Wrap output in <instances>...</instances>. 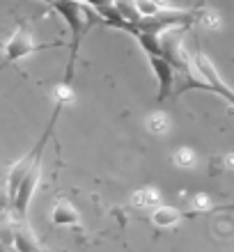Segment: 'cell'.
Masks as SVG:
<instances>
[{"label":"cell","instance_id":"cell-1","mask_svg":"<svg viewBox=\"0 0 234 252\" xmlns=\"http://www.w3.org/2000/svg\"><path fill=\"white\" fill-rule=\"evenodd\" d=\"M55 12L60 14L62 19L67 21L69 30H71V41H69V60L67 66H65V78L62 83H69L74 80V71H76V60H78V51H80V44H83V37L90 28L97 23L99 14L94 12L92 7L83 2V0H55L51 5Z\"/></svg>","mask_w":234,"mask_h":252},{"label":"cell","instance_id":"cell-2","mask_svg":"<svg viewBox=\"0 0 234 252\" xmlns=\"http://www.w3.org/2000/svg\"><path fill=\"white\" fill-rule=\"evenodd\" d=\"M200 19L198 9H181V7H161L156 14L152 16H142L138 23L134 26L131 34L135 30L140 32H154V34H163L167 30H181V28H188L191 23Z\"/></svg>","mask_w":234,"mask_h":252},{"label":"cell","instance_id":"cell-3","mask_svg":"<svg viewBox=\"0 0 234 252\" xmlns=\"http://www.w3.org/2000/svg\"><path fill=\"white\" fill-rule=\"evenodd\" d=\"M62 41H48V44H39V41L34 39V34L30 32V28L28 26H19L14 30V34L9 39L5 41V46H2V60H0V71L5 69V66L14 64V62L23 60L28 55L37 53V51H46V48H60Z\"/></svg>","mask_w":234,"mask_h":252},{"label":"cell","instance_id":"cell-4","mask_svg":"<svg viewBox=\"0 0 234 252\" xmlns=\"http://www.w3.org/2000/svg\"><path fill=\"white\" fill-rule=\"evenodd\" d=\"M193 62H195V69L200 71V76L204 80L209 83V87H211V92H216L218 96H223V99L228 101L230 106L234 108V90L225 83V80L221 78V73H218V69H216L211 62H209V58L207 55H202V53H198V55H193Z\"/></svg>","mask_w":234,"mask_h":252},{"label":"cell","instance_id":"cell-5","mask_svg":"<svg viewBox=\"0 0 234 252\" xmlns=\"http://www.w3.org/2000/svg\"><path fill=\"white\" fill-rule=\"evenodd\" d=\"M149 64L154 69L156 83H159V94H156V101L170 99L174 94V83H177V69L167 58L163 55H149Z\"/></svg>","mask_w":234,"mask_h":252},{"label":"cell","instance_id":"cell-6","mask_svg":"<svg viewBox=\"0 0 234 252\" xmlns=\"http://www.w3.org/2000/svg\"><path fill=\"white\" fill-rule=\"evenodd\" d=\"M51 222L55 227H76V229H80V213L69 199L60 197L55 202L53 211H51Z\"/></svg>","mask_w":234,"mask_h":252},{"label":"cell","instance_id":"cell-7","mask_svg":"<svg viewBox=\"0 0 234 252\" xmlns=\"http://www.w3.org/2000/svg\"><path fill=\"white\" fill-rule=\"evenodd\" d=\"M14 248L19 252H44V248L39 246V241L34 236V232L26 225V220L21 218L14 227Z\"/></svg>","mask_w":234,"mask_h":252},{"label":"cell","instance_id":"cell-8","mask_svg":"<svg viewBox=\"0 0 234 252\" xmlns=\"http://www.w3.org/2000/svg\"><path fill=\"white\" fill-rule=\"evenodd\" d=\"M186 218V213L177 209V206H170V204H159L152 213V222L161 229H170V227H177L181 220Z\"/></svg>","mask_w":234,"mask_h":252},{"label":"cell","instance_id":"cell-9","mask_svg":"<svg viewBox=\"0 0 234 252\" xmlns=\"http://www.w3.org/2000/svg\"><path fill=\"white\" fill-rule=\"evenodd\" d=\"M134 37L138 39L140 48H142V51H145L147 55H163V41H161V34L140 32V30H135Z\"/></svg>","mask_w":234,"mask_h":252},{"label":"cell","instance_id":"cell-10","mask_svg":"<svg viewBox=\"0 0 234 252\" xmlns=\"http://www.w3.org/2000/svg\"><path fill=\"white\" fill-rule=\"evenodd\" d=\"M115 7H117L122 16L131 23V30H134V26L142 19V14H140V9H138V2H135V0H115Z\"/></svg>","mask_w":234,"mask_h":252},{"label":"cell","instance_id":"cell-11","mask_svg":"<svg viewBox=\"0 0 234 252\" xmlns=\"http://www.w3.org/2000/svg\"><path fill=\"white\" fill-rule=\"evenodd\" d=\"M172 160H174V165H179V167H193L195 160H198V154L191 147H179L172 154Z\"/></svg>","mask_w":234,"mask_h":252},{"label":"cell","instance_id":"cell-12","mask_svg":"<svg viewBox=\"0 0 234 252\" xmlns=\"http://www.w3.org/2000/svg\"><path fill=\"white\" fill-rule=\"evenodd\" d=\"M134 204L135 206H154V204H161L159 202V192L154 188H145V190L135 192L134 195Z\"/></svg>","mask_w":234,"mask_h":252},{"label":"cell","instance_id":"cell-13","mask_svg":"<svg viewBox=\"0 0 234 252\" xmlns=\"http://www.w3.org/2000/svg\"><path fill=\"white\" fill-rule=\"evenodd\" d=\"M147 126H149V131H154V133H166L167 117L166 115H152V117L147 120Z\"/></svg>","mask_w":234,"mask_h":252},{"label":"cell","instance_id":"cell-14","mask_svg":"<svg viewBox=\"0 0 234 252\" xmlns=\"http://www.w3.org/2000/svg\"><path fill=\"white\" fill-rule=\"evenodd\" d=\"M0 252H19V250L12 246H7V243H0Z\"/></svg>","mask_w":234,"mask_h":252},{"label":"cell","instance_id":"cell-15","mask_svg":"<svg viewBox=\"0 0 234 252\" xmlns=\"http://www.w3.org/2000/svg\"><path fill=\"white\" fill-rule=\"evenodd\" d=\"M41 2H48V5H53V2H55V0H41Z\"/></svg>","mask_w":234,"mask_h":252},{"label":"cell","instance_id":"cell-16","mask_svg":"<svg viewBox=\"0 0 234 252\" xmlns=\"http://www.w3.org/2000/svg\"><path fill=\"white\" fill-rule=\"evenodd\" d=\"M198 2H200V5H202V2H204V0H198Z\"/></svg>","mask_w":234,"mask_h":252}]
</instances>
